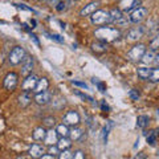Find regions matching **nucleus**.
<instances>
[{
    "label": "nucleus",
    "mask_w": 159,
    "mask_h": 159,
    "mask_svg": "<svg viewBox=\"0 0 159 159\" xmlns=\"http://www.w3.org/2000/svg\"><path fill=\"white\" fill-rule=\"evenodd\" d=\"M94 36L97 37L98 41L102 43H114L121 37V31L113 27H99L94 31Z\"/></svg>",
    "instance_id": "f257e3e1"
},
{
    "label": "nucleus",
    "mask_w": 159,
    "mask_h": 159,
    "mask_svg": "<svg viewBox=\"0 0 159 159\" xmlns=\"http://www.w3.org/2000/svg\"><path fill=\"white\" fill-rule=\"evenodd\" d=\"M90 21H92V24H94V25H97V27H103V25H106V24L113 23L110 11L98 9V11H96L90 16Z\"/></svg>",
    "instance_id": "f03ea898"
},
{
    "label": "nucleus",
    "mask_w": 159,
    "mask_h": 159,
    "mask_svg": "<svg viewBox=\"0 0 159 159\" xmlns=\"http://www.w3.org/2000/svg\"><path fill=\"white\" fill-rule=\"evenodd\" d=\"M27 56V52H25V49H24L23 47H15L11 52H9L8 54V62L11 64V65L13 66H16L19 65V64H21L23 62V60Z\"/></svg>",
    "instance_id": "7ed1b4c3"
},
{
    "label": "nucleus",
    "mask_w": 159,
    "mask_h": 159,
    "mask_svg": "<svg viewBox=\"0 0 159 159\" xmlns=\"http://www.w3.org/2000/svg\"><path fill=\"white\" fill-rule=\"evenodd\" d=\"M145 53H146V45L145 44H137V45H134L130 51L127 52V57H129L130 61L138 62V61L142 60Z\"/></svg>",
    "instance_id": "20e7f679"
},
{
    "label": "nucleus",
    "mask_w": 159,
    "mask_h": 159,
    "mask_svg": "<svg viewBox=\"0 0 159 159\" xmlns=\"http://www.w3.org/2000/svg\"><path fill=\"white\" fill-rule=\"evenodd\" d=\"M110 15H111L113 23L117 24V25H119V27H126V25H129V23H130V20L123 15V12L119 8L110 9Z\"/></svg>",
    "instance_id": "39448f33"
},
{
    "label": "nucleus",
    "mask_w": 159,
    "mask_h": 159,
    "mask_svg": "<svg viewBox=\"0 0 159 159\" xmlns=\"http://www.w3.org/2000/svg\"><path fill=\"white\" fill-rule=\"evenodd\" d=\"M147 13H148V11H147L145 7H138V8H135L130 13L129 20H130V23H133V24H139L141 21H143V20L146 19Z\"/></svg>",
    "instance_id": "423d86ee"
},
{
    "label": "nucleus",
    "mask_w": 159,
    "mask_h": 159,
    "mask_svg": "<svg viewBox=\"0 0 159 159\" xmlns=\"http://www.w3.org/2000/svg\"><path fill=\"white\" fill-rule=\"evenodd\" d=\"M80 121H81V118H80V114L76 110H69L64 114V117H62V122L72 127H76L80 123Z\"/></svg>",
    "instance_id": "0eeeda50"
},
{
    "label": "nucleus",
    "mask_w": 159,
    "mask_h": 159,
    "mask_svg": "<svg viewBox=\"0 0 159 159\" xmlns=\"http://www.w3.org/2000/svg\"><path fill=\"white\" fill-rule=\"evenodd\" d=\"M19 84V74L15 73V72H9L6 77H4V81H3V85L4 89L7 90H15Z\"/></svg>",
    "instance_id": "6e6552de"
},
{
    "label": "nucleus",
    "mask_w": 159,
    "mask_h": 159,
    "mask_svg": "<svg viewBox=\"0 0 159 159\" xmlns=\"http://www.w3.org/2000/svg\"><path fill=\"white\" fill-rule=\"evenodd\" d=\"M37 82H39V77L37 76H34V74H29V76L25 77V80L23 81L21 84V89L24 92H32L34 90V88H36L37 85Z\"/></svg>",
    "instance_id": "1a4fd4ad"
},
{
    "label": "nucleus",
    "mask_w": 159,
    "mask_h": 159,
    "mask_svg": "<svg viewBox=\"0 0 159 159\" xmlns=\"http://www.w3.org/2000/svg\"><path fill=\"white\" fill-rule=\"evenodd\" d=\"M44 154H45V147L39 145V143H33V145L28 148V155L33 159H40Z\"/></svg>",
    "instance_id": "9d476101"
},
{
    "label": "nucleus",
    "mask_w": 159,
    "mask_h": 159,
    "mask_svg": "<svg viewBox=\"0 0 159 159\" xmlns=\"http://www.w3.org/2000/svg\"><path fill=\"white\" fill-rule=\"evenodd\" d=\"M32 69H33V57L27 54L21 62V74L24 77H27L29 74H32Z\"/></svg>",
    "instance_id": "9b49d317"
},
{
    "label": "nucleus",
    "mask_w": 159,
    "mask_h": 159,
    "mask_svg": "<svg viewBox=\"0 0 159 159\" xmlns=\"http://www.w3.org/2000/svg\"><path fill=\"white\" fill-rule=\"evenodd\" d=\"M139 0H121L119 3V9L122 12H133L139 6Z\"/></svg>",
    "instance_id": "f8f14e48"
},
{
    "label": "nucleus",
    "mask_w": 159,
    "mask_h": 159,
    "mask_svg": "<svg viewBox=\"0 0 159 159\" xmlns=\"http://www.w3.org/2000/svg\"><path fill=\"white\" fill-rule=\"evenodd\" d=\"M145 28L143 27H135V28H131L127 33V39L130 41H138L139 39H142L145 36Z\"/></svg>",
    "instance_id": "ddd939ff"
},
{
    "label": "nucleus",
    "mask_w": 159,
    "mask_h": 159,
    "mask_svg": "<svg viewBox=\"0 0 159 159\" xmlns=\"http://www.w3.org/2000/svg\"><path fill=\"white\" fill-rule=\"evenodd\" d=\"M98 7H99V2H92V3H89L86 4L85 7H84L81 11H80V16H92V15L98 11Z\"/></svg>",
    "instance_id": "4468645a"
},
{
    "label": "nucleus",
    "mask_w": 159,
    "mask_h": 159,
    "mask_svg": "<svg viewBox=\"0 0 159 159\" xmlns=\"http://www.w3.org/2000/svg\"><path fill=\"white\" fill-rule=\"evenodd\" d=\"M58 139H60V137H58L57 131L53 130V129H49L47 131V137L44 139V142H45L47 146H52V145H57Z\"/></svg>",
    "instance_id": "2eb2a0df"
},
{
    "label": "nucleus",
    "mask_w": 159,
    "mask_h": 159,
    "mask_svg": "<svg viewBox=\"0 0 159 159\" xmlns=\"http://www.w3.org/2000/svg\"><path fill=\"white\" fill-rule=\"evenodd\" d=\"M51 99H52V94L48 90L43 92V93H39V94L34 96V102H36L37 105H47L48 102H51Z\"/></svg>",
    "instance_id": "dca6fc26"
},
{
    "label": "nucleus",
    "mask_w": 159,
    "mask_h": 159,
    "mask_svg": "<svg viewBox=\"0 0 159 159\" xmlns=\"http://www.w3.org/2000/svg\"><path fill=\"white\" fill-rule=\"evenodd\" d=\"M48 88H49L48 78L47 77H43V78H39V82H37V85H36V88H34L33 92L36 93V94H39V93H43V92H47Z\"/></svg>",
    "instance_id": "f3484780"
},
{
    "label": "nucleus",
    "mask_w": 159,
    "mask_h": 159,
    "mask_svg": "<svg viewBox=\"0 0 159 159\" xmlns=\"http://www.w3.org/2000/svg\"><path fill=\"white\" fill-rule=\"evenodd\" d=\"M47 137V130L45 127H36L32 133V138L34 141H44Z\"/></svg>",
    "instance_id": "a211bd4d"
},
{
    "label": "nucleus",
    "mask_w": 159,
    "mask_h": 159,
    "mask_svg": "<svg viewBox=\"0 0 159 159\" xmlns=\"http://www.w3.org/2000/svg\"><path fill=\"white\" fill-rule=\"evenodd\" d=\"M17 101H19V105L21 106V107H27L29 103L32 102V98H31V96H29L28 92H23V93L19 96Z\"/></svg>",
    "instance_id": "6ab92c4d"
},
{
    "label": "nucleus",
    "mask_w": 159,
    "mask_h": 159,
    "mask_svg": "<svg viewBox=\"0 0 159 159\" xmlns=\"http://www.w3.org/2000/svg\"><path fill=\"white\" fill-rule=\"evenodd\" d=\"M155 52H152V51H148L146 52L145 54H143V57H142V64H145V65H151L152 62H155Z\"/></svg>",
    "instance_id": "aec40b11"
},
{
    "label": "nucleus",
    "mask_w": 159,
    "mask_h": 159,
    "mask_svg": "<svg viewBox=\"0 0 159 159\" xmlns=\"http://www.w3.org/2000/svg\"><path fill=\"white\" fill-rule=\"evenodd\" d=\"M56 131H57L60 138H68L69 137V133H70L68 125H65V123H60V125H57Z\"/></svg>",
    "instance_id": "412c9836"
},
{
    "label": "nucleus",
    "mask_w": 159,
    "mask_h": 159,
    "mask_svg": "<svg viewBox=\"0 0 159 159\" xmlns=\"http://www.w3.org/2000/svg\"><path fill=\"white\" fill-rule=\"evenodd\" d=\"M69 137H70V141H80L84 137V130L80 127H73L70 133H69Z\"/></svg>",
    "instance_id": "4be33fe9"
},
{
    "label": "nucleus",
    "mask_w": 159,
    "mask_h": 159,
    "mask_svg": "<svg viewBox=\"0 0 159 159\" xmlns=\"http://www.w3.org/2000/svg\"><path fill=\"white\" fill-rule=\"evenodd\" d=\"M137 74H138L139 78L145 80V81H148V78H150V74H151V68H145V66L138 68L137 69Z\"/></svg>",
    "instance_id": "5701e85b"
},
{
    "label": "nucleus",
    "mask_w": 159,
    "mask_h": 159,
    "mask_svg": "<svg viewBox=\"0 0 159 159\" xmlns=\"http://www.w3.org/2000/svg\"><path fill=\"white\" fill-rule=\"evenodd\" d=\"M113 126H114L113 121H107V122H106V126L102 129V134H101V138H102V142H103V143H106V142H107V137H109V133H110V130L113 129Z\"/></svg>",
    "instance_id": "b1692460"
},
{
    "label": "nucleus",
    "mask_w": 159,
    "mask_h": 159,
    "mask_svg": "<svg viewBox=\"0 0 159 159\" xmlns=\"http://www.w3.org/2000/svg\"><path fill=\"white\" fill-rule=\"evenodd\" d=\"M70 146H72V142H70V139H68V138H60L57 142V147L60 148V151L69 150Z\"/></svg>",
    "instance_id": "393cba45"
},
{
    "label": "nucleus",
    "mask_w": 159,
    "mask_h": 159,
    "mask_svg": "<svg viewBox=\"0 0 159 159\" xmlns=\"http://www.w3.org/2000/svg\"><path fill=\"white\" fill-rule=\"evenodd\" d=\"M148 123H150V117L148 116H139L137 118V127H139V129L147 127Z\"/></svg>",
    "instance_id": "a878e982"
},
{
    "label": "nucleus",
    "mask_w": 159,
    "mask_h": 159,
    "mask_svg": "<svg viewBox=\"0 0 159 159\" xmlns=\"http://www.w3.org/2000/svg\"><path fill=\"white\" fill-rule=\"evenodd\" d=\"M92 48H93V51L97 52V53H103V52H106V44L102 43V41L94 43L93 45H92Z\"/></svg>",
    "instance_id": "bb28decb"
},
{
    "label": "nucleus",
    "mask_w": 159,
    "mask_h": 159,
    "mask_svg": "<svg viewBox=\"0 0 159 159\" xmlns=\"http://www.w3.org/2000/svg\"><path fill=\"white\" fill-rule=\"evenodd\" d=\"M145 135H146V139H147V143H150L151 146H154L157 143V131H154V130L148 131V133L146 131Z\"/></svg>",
    "instance_id": "cd10ccee"
},
{
    "label": "nucleus",
    "mask_w": 159,
    "mask_h": 159,
    "mask_svg": "<svg viewBox=\"0 0 159 159\" xmlns=\"http://www.w3.org/2000/svg\"><path fill=\"white\" fill-rule=\"evenodd\" d=\"M43 122H44V127H45V129H53L54 126H56V119H54L53 117L44 118Z\"/></svg>",
    "instance_id": "c85d7f7f"
},
{
    "label": "nucleus",
    "mask_w": 159,
    "mask_h": 159,
    "mask_svg": "<svg viewBox=\"0 0 159 159\" xmlns=\"http://www.w3.org/2000/svg\"><path fill=\"white\" fill-rule=\"evenodd\" d=\"M148 81H151V82H159V66L151 69V74H150V78H148Z\"/></svg>",
    "instance_id": "c756f323"
},
{
    "label": "nucleus",
    "mask_w": 159,
    "mask_h": 159,
    "mask_svg": "<svg viewBox=\"0 0 159 159\" xmlns=\"http://www.w3.org/2000/svg\"><path fill=\"white\" fill-rule=\"evenodd\" d=\"M150 51H152V52L159 51V33L151 40V43H150Z\"/></svg>",
    "instance_id": "7c9ffc66"
},
{
    "label": "nucleus",
    "mask_w": 159,
    "mask_h": 159,
    "mask_svg": "<svg viewBox=\"0 0 159 159\" xmlns=\"http://www.w3.org/2000/svg\"><path fill=\"white\" fill-rule=\"evenodd\" d=\"M129 97H130L133 101H138V98L141 97V94H139V92L137 89H131V90L129 92Z\"/></svg>",
    "instance_id": "2f4dec72"
},
{
    "label": "nucleus",
    "mask_w": 159,
    "mask_h": 159,
    "mask_svg": "<svg viewBox=\"0 0 159 159\" xmlns=\"http://www.w3.org/2000/svg\"><path fill=\"white\" fill-rule=\"evenodd\" d=\"M72 158H73V154L69 151V150H64L58 155V159H72Z\"/></svg>",
    "instance_id": "473e14b6"
},
{
    "label": "nucleus",
    "mask_w": 159,
    "mask_h": 159,
    "mask_svg": "<svg viewBox=\"0 0 159 159\" xmlns=\"http://www.w3.org/2000/svg\"><path fill=\"white\" fill-rule=\"evenodd\" d=\"M76 94L78 97H81L82 99H86V101H89V102H92V103H94V99L90 97V96H88V94H85V93H81L80 90H76Z\"/></svg>",
    "instance_id": "72a5a7b5"
},
{
    "label": "nucleus",
    "mask_w": 159,
    "mask_h": 159,
    "mask_svg": "<svg viewBox=\"0 0 159 159\" xmlns=\"http://www.w3.org/2000/svg\"><path fill=\"white\" fill-rule=\"evenodd\" d=\"M72 159H85V154H84V151L78 150L73 154V158Z\"/></svg>",
    "instance_id": "f704fd0d"
},
{
    "label": "nucleus",
    "mask_w": 159,
    "mask_h": 159,
    "mask_svg": "<svg viewBox=\"0 0 159 159\" xmlns=\"http://www.w3.org/2000/svg\"><path fill=\"white\" fill-rule=\"evenodd\" d=\"M72 84L74 86H80V88H84V89H88V85L85 82H82V81H76V80H73Z\"/></svg>",
    "instance_id": "c9c22d12"
},
{
    "label": "nucleus",
    "mask_w": 159,
    "mask_h": 159,
    "mask_svg": "<svg viewBox=\"0 0 159 159\" xmlns=\"http://www.w3.org/2000/svg\"><path fill=\"white\" fill-rule=\"evenodd\" d=\"M93 82H94V84H96V85L98 86V89H99V90H101V92H105V90H106V89H105V85H103V84H102V82H99V81H97V80H96V78H93Z\"/></svg>",
    "instance_id": "e433bc0d"
},
{
    "label": "nucleus",
    "mask_w": 159,
    "mask_h": 159,
    "mask_svg": "<svg viewBox=\"0 0 159 159\" xmlns=\"http://www.w3.org/2000/svg\"><path fill=\"white\" fill-rule=\"evenodd\" d=\"M60 151V148L57 147V145L56 146H49V154H52V155H56V154Z\"/></svg>",
    "instance_id": "4c0bfd02"
},
{
    "label": "nucleus",
    "mask_w": 159,
    "mask_h": 159,
    "mask_svg": "<svg viewBox=\"0 0 159 159\" xmlns=\"http://www.w3.org/2000/svg\"><path fill=\"white\" fill-rule=\"evenodd\" d=\"M49 37H51L52 40H56V41H58V43H62L64 41V39L60 36V34H49Z\"/></svg>",
    "instance_id": "58836bf2"
},
{
    "label": "nucleus",
    "mask_w": 159,
    "mask_h": 159,
    "mask_svg": "<svg viewBox=\"0 0 159 159\" xmlns=\"http://www.w3.org/2000/svg\"><path fill=\"white\" fill-rule=\"evenodd\" d=\"M65 6H66L65 2H58L56 9H57V11H62V9H65Z\"/></svg>",
    "instance_id": "ea45409f"
},
{
    "label": "nucleus",
    "mask_w": 159,
    "mask_h": 159,
    "mask_svg": "<svg viewBox=\"0 0 159 159\" xmlns=\"http://www.w3.org/2000/svg\"><path fill=\"white\" fill-rule=\"evenodd\" d=\"M40 159H56V155H52V154H44V155L40 158Z\"/></svg>",
    "instance_id": "a19ab883"
},
{
    "label": "nucleus",
    "mask_w": 159,
    "mask_h": 159,
    "mask_svg": "<svg viewBox=\"0 0 159 159\" xmlns=\"http://www.w3.org/2000/svg\"><path fill=\"white\" fill-rule=\"evenodd\" d=\"M134 159H146V154L145 152H139V154H137V155L134 157Z\"/></svg>",
    "instance_id": "79ce46f5"
},
{
    "label": "nucleus",
    "mask_w": 159,
    "mask_h": 159,
    "mask_svg": "<svg viewBox=\"0 0 159 159\" xmlns=\"http://www.w3.org/2000/svg\"><path fill=\"white\" fill-rule=\"evenodd\" d=\"M101 107H102V110H109V106H107V103H106V101H102L101 102Z\"/></svg>",
    "instance_id": "37998d69"
},
{
    "label": "nucleus",
    "mask_w": 159,
    "mask_h": 159,
    "mask_svg": "<svg viewBox=\"0 0 159 159\" xmlns=\"http://www.w3.org/2000/svg\"><path fill=\"white\" fill-rule=\"evenodd\" d=\"M155 64L159 66V53H157V56H155Z\"/></svg>",
    "instance_id": "c03bdc74"
},
{
    "label": "nucleus",
    "mask_w": 159,
    "mask_h": 159,
    "mask_svg": "<svg viewBox=\"0 0 159 159\" xmlns=\"http://www.w3.org/2000/svg\"><path fill=\"white\" fill-rule=\"evenodd\" d=\"M58 2H64V0H58Z\"/></svg>",
    "instance_id": "a18cd8bd"
}]
</instances>
